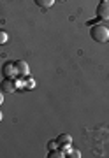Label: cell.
<instances>
[{
	"mask_svg": "<svg viewBox=\"0 0 109 158\" xmlns=\"http://www.w3.org/2000/svg\"><path fill=\"white\" fill-rule=\"evenodd\" d=\"M90 37L95 42H109V28L106 25H93L90 28Z\"/></svg>",
	"mask_w": 109,
	"mask_h": 158,
	"instance_id": "cell-1",
	"label": "cell"
},
{
	"mask_svg": "<svg viewBox=\"0 0 109 158\" xmlns=\"http://www.w3.org/2000/svg\"><path fill=\"white\" fill-rule=\"evenodd\" d=\"M97 18L99 19H109V0H106V2H100L97 6Z\"/></svg>",
	"mask_w": 109,
	"mask_h": 158,
	"instance_id": "cell-2",
	"label": "cell"
},
{
	"mask_svg": "<svg viewBox=\"0 0 109 158\" xmlns=\"http://www.w3.org/2000/svg\"><path fill=\"white\" fill-rule=\"evenodd\" d=\"M2 74H4L6 77H11V79H14V77L18 76L16 63H12V62H6V63H4V67H2Z\"/></svg>",
	"mask_w": 109,
	"mask_h": 158,
	"instance_id": "cell-3",
	"label": "cell"
},
{
	"mask_svg": "<svg viewBox=\"0 0 109 158\" xmlns=\"http://www.w3.org/2000/svg\"><path fill=\"white\" fill-rule=\"evenodd\" d=\"M16 63V70H18V76H21V77H28L30 76V67H28V63L23 62V60H18Z\"/></svg>",
	"mask_w": 109,
	"mask_h": 158,
	"instance_id": "cell-4",
	"label": "cell"
},
{
	"mask_svg": "<svg viewBox=\"0 0 109 158\" xmlns=\"http://www.w3.org/2000/svg\"><path fill=\"white\" fill-rule=\"evenodd\" d=\"M0 90L2 93H12V91L16 90V85H14V79L11 77H6L2 83H0Z\"/></svg>",
	"mask_w": 109,
	"mask_h": 158,
	"instance_id": "cell-5",
	"label": "cell"
},
{
	"mask_svg": "<svg viewBox=\"0 0 109 158\" xmlns=\"http://www.w3.org/2000/svg\"><path fill=\"white\" fill-rule=\"evenodd\" d=\"M57 142L60 146H69L70 142H72V137H70L69 134H60V135L57 137Z\"/></svg>",
	"mask_w": 109,
	"mask_h": 158,
	"instance_id": "cell-6",
	"label": "cell"
},
{
	"mask_svg": "<svg viewBox=\"0 0 109 158\" xmlns=\"http://www.w3.org/2000/svg\"><path fill=\"white\" fill-rule=\"evenodd\" d=\"M35 4L39 7H42V9H49L55 4V0H35Z\"/></svg>",
	"mask_w": 109,
	"mask_h": 158,
	"instance_id": "cell-7",
	"label": "cell"
},
{
	"mask_svg": "<svg viewBox=\"0 0 109 158\" xmlns=\"http://www.w3.org/2000/svg\"><path fill=\"white\" fill-rule=\"evenodd\" d=\"M63 156H65V153L62 149H51L49 155H48V158H63Z\"/></svg>",
	"mask_w": 109,
	"mask_h": 158,
	"instance_id": "cell-8",
	"label": "cell"
},
{
	"mask_svg": "<svg viewBox=\"0 0 109 158\" xmlns=\"http://www.w3.org/2000/svg\"><path fill=\"white\" fill-rule=\"evenodd\" d=\"M25 88H28V90H34V88H35V81H34L32 77H28V81L25 83Z\"/></svg>",
	"mask_w": 109,
	"mask_h": 158,
	"instance_id": "cell-9",
	"label": "cell"
},
{
	"mask_svg": "<svg viewBox=\"0 0 109 158\" xmlns=\"http://www.w3.org/2000/svg\"><path fill=\"white\" fill-rule=\"evenodd\" d=\"M57 146H58L57 139H53V141H49V142H48V149H49V151H51V149H57Z\"/></svg>",
	"mask_w": 109,
	"mask_h": 158,
	"instance_id": "cell-10",
	"label": "cell"
},
{
	"mask_svg": "<svg viewBox=\"0 0 109 158\" xmlns=\"http://www.w3.org/2000/svg\"><path fill=\"white\" fill-rule=\"evenodd\" d=\"M7 42V34L4 30H0V44H6Z\"/></svg>",
	"mask_w": 109,
	"mask_h": 158,
	"instance_id": "cell-11",
	"label": "cell"
},
{
	"mask_svg": "<svg viewBox=\"0 0 109 158\" xmlns=\"http://www.w3.org/2000/svg\"><path fill=\"white\" fill-rule=\"evenodd\" d=\"M69 156H70V158H79V156H81V153L78 151V149H74V151H70V153H69Z\"/></svg>",
	"mask_w": 109,
	"mask_h": 158,
	"instance_id": "cell-12",
	"label": "cell"
},
{
	"mask_svg": "<svg viewBox=\"0 0 109 158\" xmlns=\"http://www.w3.org/2000/svg\"><path fill=\"white\" fill-rule=\"evenodd\" d=\"M4 102V95H2V91H0V104Z\"/></svg>",
	"mask_w": 109,
	"mask_h": 158,
	"instance_id": "cell-13",
	"label": "cell"
},
{
	"mask_svg": "<svg viewBox=\"0 0 109 158\" xmlns=\"http://www.w3.org/2000/svg\"><path fill=\"white\" fill-rule=\"evenodd\" d=\"M0 121H2V111H0Z\"/></svg>",
	"mask_w": 109,
	"mask_h": 158,
	"instance_id": "cell-14",
	"label": "cell"
},
{
	"mask_svg": "<svg viewBox=\"0 0 109 158\" xmlns=\"http://www.w3.org/2000/svg\"><path fill=\"white\" fill-rule=\"evenodd\" d=\"M58 2H65V0H58Z\"/></svg>",
	"mask_w": 109,
	"mask_h": 158,
	"instance_id": "cell-15",
	"label": "cell"
},
{
	"mask_svg": "<svg viewBox=\"0 0 109 158\" xmlns=\"http://www.w3.org/2000/svg\"><path fill=\"white\" fill-rule=\"evenodd\" d=\"M100 2H106V0H100Z\"/></svg>",
	"mask_w": 109,
	"mask_h": 158,
	"instance_id": "cell-16",
	"label": "cell"
}]
</instances>
